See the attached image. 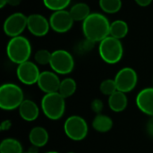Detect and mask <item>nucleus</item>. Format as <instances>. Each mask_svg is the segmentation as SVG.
<instances>
[{
    "label": "nucleus",
    "mask_w": 153,
    "mask_h": 153,
    "mask_svg": "<svg viewBox=\"0 0 153 153\" xmlns=\"http://www.w3.org/2000/svg\"><path fill=\"white\" fill-rule=\"evenodd\" d=\"M99 54L105 63L115 65L122 59L124 55L122 42L120 39L108 36L100 42Z\"/></svg>",
    "instance_id": "nucleus-5"
},
{
    "label": "nucleus",
    "mask_w": 153,
    "mask_h": 153,
    "mask_svg": "<svg viewBox=\"0 0 153 153\" xmlns=\"http://www.w3.org/2000/svg\"><path fill=\"white\" fill-rule=\"evenodd\" d=\"M61 81L54 71H44L40 73L38 80V87L45 94L58 92Z\"/></svg>",
    "instance_id": "nucleus-13"
},
{
    "label": "nucleus",
    "mask_w": 153,
    "mask_h": 153,
    "mask_svg": "<svg viewBox=\"0 0 153 153\" xmlns=\"http://www.w3.org/2000/svg\"><path fill=\"white\" fill-rule=\"evenodd\" d=\"M48 21L50 28L57 33H65L69 31L74 22L69 11L66 10L53 12Z\"/></svg>",
    "instance_id": "nucleus-11"
},
{
    "label": "nucleus",
    "mask_w": 153,
    "mask_h": 153,
    "mask_svg": "<svg viewBox=\"0 0 153 153\" xmlns=\"http://www.w3.org/2000/svg\"><path fill=\"white\" fill-rule=\"evenodd\" d=\"M114 80L117 91L127 93L134 91L136 87L138 82V75L134 69L131 67H124L117 72Z\"/></svg>",
    "instance_id": "nucleus-8"
},
{
    "label": "nucleus",
    "mask_w": 153,
    "mask_h": 153,
    "mask_svg": "<svg viewBox=\"0 0 153 153\" xmlns=\"http://www.w3.org/2000/svg\"><path fill=\"white\" fill-rule=\"evenodd\" d=\"M135 3L139 5V6H142V7H146L148 5H150L152 3L153 0H134Z\"/></svg>",
    "instance_id": "nucleus-31"
},
{
    "label": "nucleus",
    "mask_w": 153,
    "mask_h": 153,
    "mask_svg": "<svg viewBox=\"0 0 153 153\" xmlns=\"http://www.w3.org/2000/svg\"><path fill=\"white\" fill-rule=\"evenodd\" d=\"M82 33L92 42H100L109 36L110 22L103 13H91L82 22Z\"/></svg>",
    "instance_id": "nucleus-1"
},
{
    "label": "nucleus",
    "mask_w": 153,
    "mask_h": 153,
    "mask_svg": "<svg viewBox=\"0 0 153 153\" xmlns=\"http://www.w3.org/2000/svg\"><path fill=\"white\" fill-rule=\"evenodd\" d=\"M104 108V104L101 100L100 99H95L91 101V109L92 112L98 114H101L102 110Z\"/></svg>",
    "instance_id": "nucleus-28"
},
{
    "label": "nucleus",
    "mask_w": 153,
    "mask_h": 153,
    "mask_svg": "<svg viewBox=\"0 0 153 153\" xmlns=\"http://www.w3.org/2000/svg\"><path fill=\"white\" fill-rule=\"evenodd\" d=\"M49 65L57 74H68L74 68V59L68 51L56 49L52 52Z\"/></svg>",
    "instance_id": "nucleus-7"
},
{
    "label": "nucleus",
    "mask_w": 153,
    "mask_h": 153,
    "mask_svg": "<svg viewBox=\"0 0 153 153\" xmlns=\"http://www.w3.org/2000/svg\"><path fill=\"white\" fill-rule=\"evenodd\" d=\"M7 4V0H0V8H4Z\"/></svg>",
    "instance_id": "nucleus-33"
},
{
    "label": "nucleus",
    "mask_w": 153,
    "mask_h": 153,
    "mask_svg": "<svg viewBox=\"0 0 153 153\" xmlns=\"http://www.w3.org/2000/svg\"><path fill=\"white\" fill-rule=\"evenodd\" d=\"M0 153H23L22 145L14 138H5L0 143Z\"/></svg>",
    "instance_id": "nucleus-21"
},
{
    "label": "nucleus",
    "mask_w": 153,
    "mask_h": 153,
    "mask_svg": "<svg viewBox=\"0 0 153 153\" xmlns=\"http://www.w3.org/2000/svg\"><path fill=\"white\" fill-rule=\"evenodd\" d=\"M6 55L9 60L16 65L29 61L31 55L30 40L22 35L11 38L6 46Z\"/></svg>",
    "instance_id": "nucleus-2"
},
{
    "label": "nucleus",
    "mask_w": 153,
    "mask_h": 153,
    "mask_svg": "<svg viewBox=\"0 0 153 153\" xmlns=\"http://www.w3.org/2000/svg\"><path fill=\"white\" fill-rule=\"evenodd\" d=\"M27 20L28 16L22 13L18 12L12 13L4 22V32L11 38L20 36L27 28Z\"/></svg>",
    "instance_id": "nucleus-9"
},
{
    "label": "nucleus",
    "mask_w": 153,
    "mask_h": 153,
    "mask_svg": "<svg viewBox=\"0 0 153 153\" xmlns=\"http://www.w3.org/2000/svg\"><path fill=\"white\" fill-rule=\"evenodd\" d=\"M64 132L72 141L80 142L84 140L88 135V124L85 119L80 116H71L65 121Z\"/></svg>",
    "instance_id": "nucleus-6"
},
{
    "label": "nucleus",
    "mask_w": 153,
    "mask_h": 153,
    "mask_svg": "<svg viewBox=\"0 0 153 153\" xmlns=\"http://www.w3.org/2000/svg\"><path fill=\"white\" fill-rule=\"evenodd\" d=\"M45 153H60L58 152H55V151H50V152H47Z\"/></svg>",
    "instance_id": "nucleus-34"
},
{
    "label": "nucleus",
    "mask_w": 153,
    "mask_h": 153,
    "mask_svg": "<svg viewBox=\"0 0 153 153\" xmlns=\"http://www.w3.org/2000/svg\"><path fill=\"white\" fill-rule=\"evenodd\" d=\"M128 104V99L126 93L117 91L112 95L108 97V106L109 108L116 113L123 112Z\"/></svg>",
    "instance_id": "nucleus-17"
},
{
    "label": "nucleus",
    "mask_w": 153,
    "mask_h": 153,
    "mask_svg": "<svg viewBox=\"0 0 153 153\" xmlns=\"http://www.w3.org/2000/svg\"><path fill=\"white\" fill-rule=\"evenodd\" d=\"M22 3V0H7V4L11 6H18Z\"/></svg>",
    "instance_id": "nucleus-32"
},
{
    "label": "nucleus",
    "mask_w": 153,
    "mask_h": 153,
    "mask_svg": "<svg viewBox=\"0 0 153 153\" xmlns=\"http://www.w3.org/2000/svg\"><path fill=\"white\" fill-rule=\"evenodd\" d=\"M129 31V26L126 22L123 20H116L110 23V34L109 36L117 39L126 37Z\"/></svg>",
    "instance_id": "nucleus-20"
},
{
    "label": "nucleus",
    "mask_w": 153,
    "mask_h": 153,
    "mask_svg": "<svg viewBox=\"0 0 153 153\" xmlns=\"http://www.w3.org/2000/svg\"><path fill=\"white\" fill-rule=\"evenodd\" d=\"M52 52L48 51V49H39L34 55V59L37 64L41 65H49L51 60Z\"/></svg>",
    "instance_id": "nucleus-26"
},
{
    "label": "nucleus",
    "mask_w": 153,
    "mask_h": 153,
    "mask_svg": "<svg viewBox=\"0 0 153 153\" xmlns=\"http://www.w3.org/2000/svg\"><path fill=\"white\" fill-rule=\"evenodd\" d=\"M135 103L141 112L153 117V87L142 90L136 96Z\"/></svg>",
    "instance_id": "nucleus-14"
},
{
    "label": "nucleus",
    "mask_w": 153,
    "mask_h": 153,
    "mask_svg": "<svg viewBox=\"0 0 153 153\" xmlns=\"http://www.w3.org/2000/svg\"><path fill=\"white\" fill-rule=\"evenodd\" d=\"M27 29L33 36L44 37L49 31V21L39 13H31L28 16Z\"/></svg>",
    "instance_id": "nucleus-12"
},
{
    "label": "nucleus",
    "mask_w": 153,
    "mask_h": 153,
    "mask_svg": "<svg viewBox=\"0 0 153 153\" xmlns=\"http://www.w3.org/2000/svg\"><path fill=\"white\" fill-rule=\"evenodd\" d=\"M23 153H31V152H23Z\"/></svg>",
    "instance_id": "nucleus-36"
},
{
    "label": "nucleus",
    "mask_w": 153,
    "mask_h": 153,
    "mask_svg": "<svg viewBox=\"0 0 153 153\" xmlns=\"http://www.w3.org/2000/svg\"><path fill=\"white\" fill-rule=\"evenodd\" d=\"M76 89H77V84L73 78H65L64 80L61 81L58 92L63 98L67 99L75 93Z\"/></svg>",
    "instance_id": "nucleus-22"
},
{
    "label": "nucleus",
    "mask_w": 153,
    "mask_h": 153,
    "mask_svg": "<svg viewBox=\"0 0 153 153\" xmlns=\"http://www.w3.org/2000/svg\"><path fill=\"white\" fill-rule=\"evenodd\" d=\"M92 127L98 133H108L113 127V120L104 114H98L92 120Z\"/></svg>",
    "instance_id": "nucleus-18"
},
{
    "label": "nucleus",
    "mask_w": 153,
    "mask_h": 153,
    "mask_svg": "<svg viewBox=\"0 0 153 153\" xmlns=\"http://www.w3.org/2000/svg\"><path fill=\"white\" fill-rule=\"evenodd\" d=\"M43 114L50 120H58L65 112V99L59 92L48 93L43 96L40 102Z\"/></svg>",
    "instance_id": "nucleus-4"
},
{
    "label": "nucleus",
    "mask_w": 153,
    "mask_h": 153,
    "mask_svg": "<svg viewBox=\"0 0 153 153\" xmlns=\"http://www.w3.org/2000/svg\"><path fill=\"white\" fill-rule=\"evenodd\" d=\"M146 132H147V134L151 137H153V117H151V118L147 122V125H146Z\"/></svg>",
    "instance_id": "nucleus-29"
},
{
    "label": "nucleus",
    "mask_w": 153,
    "mask_h": 153,
    "mask_svg": "<svg viewBox=\"0 0 153 153\" xmlns=\"http://www.w3.org/2000/svg\"><path fill=\"white\" fill-rule=\"evenodd\" d=\"M94 44H95L94 42H92V41H91V40L85 39L80 41V42L77 44V46H76V48H75V51H76L78 54H85V53L91 51V50L93 48Z\"/></svg>",
    "instance_id": "nucleus-27"
},
{
    "label": "nucleus",
    "mask_w": 153,
    "mask_h": 153,
    "mask_svg": "<svg viewBox=\"0 0 153 153\" xmlns=\"http://www.w3.org/2000/svg\"><path fill=\"white\" fill-rule=\"evenodd\" d=\"M69 13L74 22H83L91 13L90 6L85 3H77L74 4L70 8Z\"/></svg>",
    "instance_id": "nucleus-19"
},
{
    "label": "nucleus",
    "mask_w": 153,
    "mask_h": 153,
    "mask_svg": "<svg viewBox=\"0 0 153 153\" xmlns=\"http://www.w3.org/2000/svg\"><path fill=\"white\" fill-rule=\"evenodd\" d=\"M18 112L22 119L24 121L33 122L39 117V108L34 101L30 100H24L18 108Z\"/></svg>",
    "instance_id": "nucleus-15"
},
{
    "label": "nucleus",
    "mask_w": 153,
    "mask_h": 153,
    "mask_svg": "<svg viewBox=\"0 0 153 153\" xmlns=\"http://www.w3.org/2000/svg\"><path fill=\"white\" fill-rule=\"evenodd\" d=\"M23 100V91L17 84L7 82L0 87V108L3 110H14L20 107Z\"/></svg>",
    "instance_id": "nucleus-3"
},
{
    "label": "nucleus",
    "mask_w": 153,
    "mask_h": 153,
    "mask_svg": "<svg viewBox=\"0 0 153 153\" xmlns=\"http://www.w3.org/2000/svg\"><path fill=\"white\" fill-rule=\"evenodd\" d=\"M48 133L42 126H35L30 131L29 141L32 146H36L38 148L44 147L48 143Z\"/></svg>",
    "instance_id": "nucleus-16"
},
{
    "label": "nucleus",
    "mask_w": 153,
    "mask_h": 153,
    "mask_svg": "<svg viewBox=\"0 0 153 153\" xmlns=\"http://www.w3.org/2000/svg\"><path fill=\"white\" fill-rule=\"evenodd\" d=\"M12 125L13 124H12V121L11 120H9V119L4 120L0 125V130L1 131H7V130H9L12 127Z\"/></svg>",
    "instance_id": "nucleus-30"
},
{
    "label": "nucleus",
    "mask_w": 153,
    "mask_h": 153,
    "mask_svg": "<svg viewBox=\"0 0 153 153\" xmlns=\"http://www.w3.org/2000/svg\"><path fill=\"white\" fill-rule=\"evenodd\" d=\"M67 153H75V152H67Z\"/></svg>",
    "instance_id": "nucleus-35"
},
{
    "label": "nucleus",
    "mask_w": 153,
    "mask_h": 153,
    "mask_svg": "<svg viewBox=\"0 0 153 153\" xmlns=\"http://www.w3.org/2000/svg\"><path fill=\"white\" fill-rule=\"evenodd\" d=\"M100 9L106 13H116L122 8V0H99Z\"/></svg>",
    "instance_id": "nucleus-23"
},
{
    "label": "nucleus",
    "mask_w": 153,
    "mask_h": 153,
    "mask_svg": "<svg viewBox=\"0 0 153 153\" xmlns=\"http://www.w3.org/2000/svg\"><path fill=\"white\" fill-rule=\"evenodd\" d=\"M71 0H43L44 5L53 12L65 10V8L69 6Z\"/></svg>",
    "instance_id": "nucleus-24"
},
{
    "label": "nucleus",
    "mask_w": 153,
    "mask_h": 153,
    "mask_svg": "<svg viewBox=\"0 0 153 153\" xmlns=\"http://www.w3.org/2000/svg\"><path fill=\"white\" fill-rule=\"evenodd\" d=\"M16 75L22 83L25 85H33L38 82L40 72L35 63L31 61H26L18 65L16 69Z\"/></svg>",
    "instance_id": "nucleus-10"
},
{
    "label": "nucleus",
    "mask_w": 153,
    "mask_h": 153,
    "mask_svg": "<svg viewBox=\"0 0 153 153\" xmlns=\"http://www.w3.org/2000/svg\"><path fill=\"white\" fill-rule=\"evenodd\" d=\"M100 91L102 94H104L106 96L109 97L110 95H112L114 92H116L117 91L115 80H113V79L104 80L100 85Z\"/></svg>",
    "instance_id": "nucleus-25"
}]
</instances>
